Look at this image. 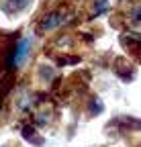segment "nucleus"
<instances>
[{
  "label": "nucleus",
  "instance_id": "obj_7",
  "mask_svg": "<svg viewBox=\"0 0 141 147\" xmlns=\"http://www.w3.org/2000/svg\"><path fill=\"white\" fill-rule=\"evenodd\" d=\"M41 76H43V80H51V76H53V69L47 67V65H43V67H41Z\"/></svg>",
  "mask_w": 141,
  "mask_h": 147
},
{
  "label": "nucleus",
  "instance_id": "obj_5",
  "mask_svg": "<svg viewBox=\"0 0 141 147\" xmlns=\"http://www.w3.org/2000/svg\"><path fill=\"white\" fill-rule=\"evenodd\" d=\"M102 110H104L102 100L100 98H92V102H90V115H100Z\"/></svg>",
  "mask_w": 141,
  "mask_h": 147
},
{
  "label": "nucleus",
  "instance_id": "obj_6",
  "mask_svg": "<svg viewBox=\"0 0 141 147\" xmlns=\"http://www.w3.org/2000/svg\"><path fill=\"white\" fill-rule=\"evenodd\" d=\"M96 12L98 14H102V12H107L109 10V0H96Z\"/></svg>",
  "mask_w": 141,
  "mask_h": 147
},
{
  "label": "nucleus",
  "instance_id": "obj_2",
  "mask_svg": "<svg viewBox=\"0 0 141 147\" xmlns=\"http://www.w3.org/2000/svg\"><path fill=\"white\" fill-rule=\"evenodd\" d=\"M65 21H67L65 14H61V12H49L43 21L39 23V29H41V31H49V29H55V27L63 25Z\"/></svg>",
  "mask_w": 141,
  "mask_h": 147
},
{
  "label": "nucleus",
  "instance_id": "obj_3",
  "mask_svg": "<svg viewBox=\"0 0 141 147\" xmlns=\"http://www.w3.org/2000/svg\"><path fill=\"white\" fill-rule=\"evenodd\" d=\"M29 4H31V0H6V2H4V10L6 12H21Z\"/></svg>",
  "mask_w": 141,
  "mask_h": 147
},
{
  "label": "nucleus",
  "instance_id": "obj_4",
  "mask_svg": "<svg viewBox=\"0 0 141 147\" xmlns=\"http://www.w3.org/2000/svg\"><path fill=\"white\" fill-rule=\"evenodd\" d=\"M23 137H25L29 143H33V145H43V137L35 131L33 127H25V129H23Z\"/></svg>",
  "mask_w": 141,
  "mask_h": 147
},
{
  "label": "nucleus",
  "instance_id": "obj_1",
  "mask_svg": "<svg viewBox=\"0 0 141 147\" xmlns=\"http://www.w3.org/2000/svg\"><path fill=\"white\" fill-rule=\"evenodd\" d=\"M31 43H33L31 37H25V39H21L19 43L14 45V53L8 57L6 65H8V67H21V65H23V61L27 59L29 51H31Z\"/></svg>",
  "mask_w": 141,
  "mask_h": 147
},
{
  "label": "nucleus",
  "instance_id": "obj_8",
  "mask_svg": "<svg viewBox=\"0 0 141 147\" xmlns=\"http://www.w3.org/2000/svg\"><path fill=\"white\" fill-rule=\"evenodd\" d=\"M131 16H133V21H135V23H141V8L133 10V14H131Z\"/></svg>",
  "mask_w": 141,
  "mask_h": 147
}]
</instances>
